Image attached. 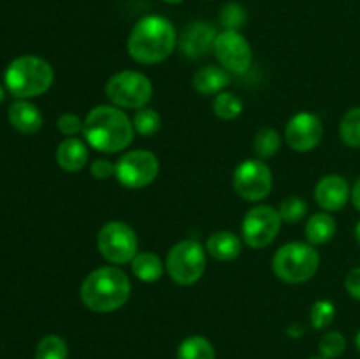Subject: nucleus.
Masks as SVG:
<instances>
[{"instance_id": "obj_23", "label": "nucleus", "mask_w": 360, "mask_h": 359, "mask_svg": "<svg viewBox=\"0 0 360 359\" xmlns=\"http://www.w3.org/2000/svg\"><path fill=\"white\" fill-rule=\"evenodd\" d=\"M281 146V137L271 127H264L259 132L255 134V139H253V150L255 155L260 160H266V158L274 157V155L280 151Z\"/></svg>"}, {"instance_id": "obj_22", "label": "nucleus", "mask_w": 360, "mask_h": 359, "mask_svg": "<svg viewBox=\"0 0 360 359\" xmlns=\"http://www.w3.org/2000/svg\"><path fill=\"white\" fill-rule=\"evenodd\" d=\"M178 359H217V354L213 344L207 338L192 334L179 344Z\"/></svg>"}, {"instance_id": "obj_19", "label": "nucleus", "mask_w": 360, "mask_h": 359, "mask_svg": "<svg viewBox=\"0 0 360 359\" xmlns=\"http://www.w3.org/2000/svg\"><path fill=\"white\" fill-rule=\"evenodd\" d=\"M56 162L67 172H77L86 165L88 148L77 137H67L56 148Z\"/></svg>"}, {"instance_id": "obj_9", "label": "nucleus", "mask_w": 360, "mask_h": 359, "mask_svg": "<svg viewBox=\"0 0 360 359\" xmlns=\"http://www.w3.org/2000/svg\"><path fill=\"white\" fill-rule=\"evenodd\" d=\"M160 162L153 151H127L116 162V180L127 189H144L157 180Z\"/></svg>"}, {"instance_id": "obj_17", "label": "nucleus", "mask_w": 360, "mask_h": 359, "mask_svg": "<svg viewBox=\"0 0 360 359\" xmlns=\"http://www.w3.org/2000/svg\"><path fill=\"white\" fill-rule=\"evenodd\" d=\"M9 122L18 132L21 134H35L41 130L42 122V113L39 111L37 106H34L28 101H16L14 104H11L9 108Z\"/></svg>"}, {"instance_id": "obj_7", "label": "nucleus", "mask_w": 360, "mask_h": 359, "mask_svg": "<svg viewBox=\"0 0 360 359\" xmlns=\"http://www.w3.org/2000/svg\"><path fill=\"white\" fill-rule=\"evenodd\" d=\"M206 246L197 239H183L176 243L167 253L165 267L169 277L178 285H193L206 271Z\"/></svg>"}, {"instance_id": "obj_24", "label": "nucleus", "mask_w": 360, "mask_h": 359, "mask_svg": "<svg viewBox=\"0 0 360 359\" xmlns=\"http://www.w3.org/2000/svg\"><path fill=\"white\" fill-rule=\"evenodd\" d=\"M213 111L224 122H231L236 120L243 113V101L234 95L232 92H220L218 95H214L213 101Z\"/></svg>"}, {"instance_id": "obj_12", "label": "nucleus", "mask_w": 360, "mask_h": 359, "mask_svg": "<svg viewBox=\"0 0 360 359\" xmlns=\"http://www.w3.org/2000/svg\"><path fill=\"white\" fill-rule=\"evenodd\" d=\"M213 53L227 73L245 74L252 65V46L239 30H224L217 35Z\"/></svg>"}, {"instance_id": "obj_4", "label": "nucleus", "mask_w": 360, "mask_h": 359, "mask_svg": "<svg viewBox=\"0 0 360 359\" xmlns=\"http://www.w3.org/2000/svg\"><path fill=\"white\" fill-rule=\"evenodd\" d=\"M6 87L14 97L32 99L46 94L55 81L53 67L41 56L25 55L13 60L4 73Z\"/></svg>"}, {"instance_id": "obj_37", "label": "nucleus", "mask_w": 360, "mask_h": 359, "mask_svg": "<svg viewBox=\"0 0 360 359\" xmlns=\"http://www.w3.org/2000/svg\"><path fill=\"white\" fill-rule=\"evenodd\" d=\"M355 345H357L359 352H360V331L357 333V336H355Z\"/></svg>"}, {"instance_id": "obj_21", "label": "nucleus", "mask_w": 360, "mask_h": 359, "mask_svg": "<svg viewBox=\"0 0 360 359\" xmlns=\"http://www.w3.org/2000/svg\"><path fill=\"white\" fill-rule=\"evenodd\" d=\"M130 266H132L134 277L144 284H155L164 277L165 271V264L162 263L160 257L151 252H139L132 259Z\"/></svg>"}, {"instance_id": "obj_18", "label": "nucleus", "mask_w": 360, "mask_h": 359, "mask_svg": "<svg viewBox=\"0 0 360 359\" xmlns=\"http://www.w3.org/2000/svg\"><path fill=\"white\" fill-rule=\"evenodd\" d=\"M193 88L200 95H218L231 84V73L221 65H204L195 73Z\"/></svg>"}, {"instance_id": "obj_32", "label": "nucleus", "mask_w": 360, "mask_h": 359, "mask_svg": "<svg viewBox=\"0 0 360 359\" xmlns=\"http://www.w3.org/2000/svg\"><path fill=\"white\" fill-rule=\"evenodd\" d=\"M84 120H81L79 116L74 115V113H63L62 116L56 122V127H58L60 132L67 137H74L79 132H83Z\"/></svg>"}, {"instance_id": "obj_8", "label": "nucleus", "mask_w": 360, "mask_h": 359, "mask_svg": "<svg viewBox=\"0 0 360 359\" xmlns=\"http://www.w3.org/2000/svg\"><path fill=\"white\" fill-rule=\"evenodd\" d=\"M97 246L101 256L112 266L132 263L139 253L136 231L122 220H111L102 225L97 236Z\"/></svg>"}, {"instance_id": "obj_13", "label": "nucleus", "mask_w": 360, "mask_h": 359, "mask_svg": "<svg viewBox=\"0 0 360 359\" xmlns=\"http://www.w3.org/2000/svg\"><path fill=\"white\" fill-rule=\"evenodd\" d=\"M323 137V123L316 115L301 111L288 120L285 127V139L288 146L299 153H308L315 150Z\"/></svg>"}, {"instance_id": "obj_20", "label": "nucleus", "mask_w": 360, "mask_h": 359, "mask_svg": "<svg viewBox=\"0 0 360 359\" xmlns=\"http://www.w3.org/2000/svg\"><path fill=\"white\" fill-rule=\"evenodd\" d=\"M336 234V220L329 211H319L308 218L306 224V238L313 246L326 245Z\"/></svg>"}, {"instance_id": "obj_38", "label": "nucleus", "mask_w": 360, "mask_h": 359, "mask_svg": "<svg viewBox=\"0 0 360 359\" xmlns=\"http://www.w3.org/2000/svg\"><path fill=\"white\" fill-rule=\"evenodd\" d=\"M164 2H167V4H181L183 0H164Z\"/></svg>"}, {"instance_id": "obj_26", "label": "nucleus", "mask_w": 360, "mask_h": 359, "mask_svg": "<svg viewBox=\"0 0 360 359\" xmlns=\"http://www.w3.org/2000/svg\"><path fill=\"white\" fill-rule=\"evenodd\" d=\"M35 359H69V347L58 334H48L35 347Z\"/></svg>"}, {"instance_id": "obj_40", "label": "nucleus", "mask_w": 360, "mask_h": 359, "mask_svg": "<svg viewBox=\"0 0 360 359\" xmlns=\"http://www.w3.org/2000/svg\"><path fill=\"white\" fill-rule=\"evenodd\" d=\"M311 359H323V358H322V355H320V358H311Z\"/></svg>"}, {"instance_id": "obj_28", "label": "nucleus", "mask_w": 360, "mask_h": 359, "mask_svg": "<svg viewBox=\"0 0 360 359\" xmlns=\"http://www.w3.org/2000/svg\"><path fill=\"white\" fill-rule=\"evenodd\" d=\"M334 317H336V306L329 299H319L313 303L311 310H309V320L315 329H326L333 324Z\"/></svg>"}, {"instance_id": "obj_33", "label": "nucleus", "mask_w": 360, "mask_h": 359, "mask_svg": "<svg viewBox=\"0 0 360 359\" xmlns=\"http://www.w3.org/2000/svg\"><path fill=\"white\" fill-rule=\"evenodd\" d=\"M90 172L95 180L104 182V180H109L116 175V164H112L108 158H97V160L91 162Z\"/></svg>"}, {"instance_id": "obj_16", "label": "nucleus", "mask_w": 360, "mask_h": 359, "mask_svg": "<svg viewBox=\"0 0 360 359\" xmlns=\"http://www.w3.org/2000/svg\"><path fill=\"white\" fill-rule=\"evenodd\" d=\"M243 241L236 232L217 231L207 238L206 252L220 263H231L241 256Z\"/></svg>"}, {"instance_id": "obj_30", "label": "nucleus", "mask_w": 360, "mask_h": 359, "mask_svg": "<svg viewBox=\"0 0 360 359\" xmlns=\"http://www.w3.org/2000/svg\"><path fill=\"white\" fill-rule=\"evenodd\" d=\"M320 355L323 359H338L343 355L347 351V338L340 333V331H330V333L323 334L322 340L319 344Z\"/></svg>"}, {"instance_id": "obj_34", "label": "nucleus", "mask_w": 360, "mask_h": 359, "mask_svg": "<svg viewBox=\"0 0 360 359\" xmlns=\"http://www.w3.org/2000/svg\"><path fill=\"white\" fill-rule=\"evenodd\" d=\"M345 289L354 299L360 301V266L354 267L345 278Z\"/></svg>"}, {"instance_id": "obj_39", "label": "nucleus", "mask_w": 360, "mask_h": 359, "mask_svg": "<svg viewBox=\"0 0 360 359\" xmlns=\"http://www.w3.org/2000/svg\"><path fill=\"white\" fill-rule=\"evenodd\" d=\"M2 101H4V88L0 87V102H2Z\"/></svg>"}, {"instance_id": "obj_11", "label": "nucleus", "mask_w": 360, "mask_h": 359, "mask_svg": "<svg viewBox=\"0 0 360 359\" xmlns=\"http://www.w3.org/2000/svg\"><path fill=\"white\" fill-rule=\"evenodd\" d=\"M280 211L267 204H259L245 215L241 224V236L252 248H266L276 239L281 229Z\"/></svg>"}, {"instance_id": "obj_14", "label": "nucleus", "mask_w": 360, "mask_h": 359, "mask_svg": "<svg viewBox=\"0 0 360 359\" xmlns=\"http://www.w3.org/2000/svg\"><path fill=\"white\" fill-rule=\"evenodd\" d=\"M217 28L206 21H193L188 23L181 32L179 37V49L183 55L190 60H199L213 51L214 41H217Z\"/></svg>"}, {"instance_id": "obj_6", "label": "nucleus", "mask_w": 360, "mask_h": 359, "mask_svg": "<svg viewBox=\"0 0 360 359\" xmlns=\"http://www.w3.org/2000/svg\"><path fill=\"white\" fill-rule=\"evenodd\" d=\"M105 97L120 109L146 108L153 97V84L139 70H120L105 83Z\"/></svg>"}, {"instance_id": "obj_1", "label": "nucleus", "mask_w": 360, "mask_h": 359, "mask_svg": "<svg viewBox=\"0 0 360 359\" xmlns=\"http://www.w3.org/2000/svg\"><path fill=\"white\" fill-rule=\"evenodd\" d=\"M134 123L112 104L95 106L84 118V141L102 153H118L134 141Z\"/></svg>"}, {"instance_id": "obj_27", "label": "nucleus", "mask_w": 360, "mask_h": 359, "mask_svg": "<svg viewBox=\"0 0 360 359\" xmlns=\"http://www.w3.org/2000/svg\"><path fill=\"white\" fill-rule=\"evenodd\" d=\"M132 123L136 134H139V136L143 137H151L160 130L162 118L153 108H148L146 106V108L137 109L136 115H134L132 118Z\"/></svg>"}, {"instance_id": "obj_3", "label": "nucleus", "mask_w": 360, "mask_h": 359, "mask_svg": "<svg viewBox=\"0 0 360 359\" xmlns=\"http://www.w3.org/2000/svg\"><path fill=\"white\" fill-rule=\"evenodd\" d=\"M132 292L130 278L118 266H102L86 275L79 289L83 305L95 313H111L127 305Z\"/></svg>"}, {"instance_id": "obj_10", "label": "nucleus", "mask_w": 360, "mask_h": 359, "mask_svg": "<svg viewBox=\"0 0 360 359\" xmlns=\"http://www.w3.org/2000/svg\"><path fill=\"white\" fill-rule=\"evenodd\" d=\"M232 185L241 199L257 203L266 199L273 189V172L260 158L243 160L232 175Z\"/></svg>"}, {"instance_id": "obj_2", "label": "nucleus", "mask_w": 360, "mask_h": 359, "mask_svg": "<svg viewBox=\"0 0 360 359\" xmlns=\"http://www.w3.org/2000/svg\"><path fill=\"white\" fill-rule=\"evenodd\" d=\"M178 44L176 28L167 18L150 14L134 25L127 41L132 60L143 65H153L167 60Z\"/></svg>"}, {"instance_id": "obj_29", "label": "nucleus", "mask_w": 360, "mask_h": 359, "mask_svg": "<svg viewBox=\"0 0 360 359\" xmlns=\"http://www.w3.org/2000/svg\"><path fill=\"white\" fill-rule=\"evenodd\" d=\"M246 23V11L241 4L229 2L220 11V25L224 30H241Z\"/></svg>"}, {"instance_id": "obj_15", "label": "nucleus", "mask_w": 360, "mask_h": 359, "mask_svg": "<svg viewBox=\"0 0 360 359\" xmlns=\"http://www.w3.org/2000/svg\"><path fill=\"white\" fill-rule=\"evenodd\" d=\"M352 196L350 185L341 175H327L315 187V201L323 211H340Z\"/></svg>"}, {"instance_id": "obj_35", "label": "nucleus", "mask_w": 360, "mask_h": 359, "mask_svg": "<svg viewBox=\"0 0 360 359\" xmlns=\"http://www.w3.org/2000/svg\"><path fill=\"white\" fill-rule=\"evenodd\" d=\"M350 197H352V203H354V206L360 211V176H359L357 182H355L354 189H352V196Z\"/></svg>"}, {"instance_id": "obj_31", "label": "nucleus", "mask_w": 360, "mask_h": 359, "mask_svg": "<svg viewBox=\"0 0 360 359\" xmlns=\"http://www.w3.org/2000/svg\"><path fill=\"white\" fill-rule=\"evenodd\" d=\"M280 217L281 220L287 222V224H295V222L302 220L306 217V211H308V204L304 203V199H301L299 196H288L281 201L280 204Z\"/></svg>"}, {"instance_id": "obj_36", "label": "nucleus", "mask_w": 360, "mask_h": 359, "mask_svg": "<svg viewBox=\"0 0 360 359\" xmlns=\"http://www.w3.org/2000/svg\"><path fill=\"white\" fill-rule=\"evenodd\" d=\"M355 239H357V243L360 245V220L357 222V225H355Z\"/></svg>"}, {"instance_id": "obj_25", "label": "nucleus", "mask_w": 360, "mask_h": 359, "mask_svg": "<svg viewBox=\"0 0 360 359\" xmlns=\"http://www.w3.org/2000/svg\"><path fill=\"white\" fill-rule=\"evenodd\" d=\"M340 137L347 146L360 148V106L345 113L340 122Z\"/></svg>"}, {"instance_id": "obj_5", "label": "nucleus", "mask_w": 360, "mask_h": 359, "mask_svg": "<svg viewBox=\"0 0 360 359\" xmlns=\"http://www.w3.org/2000/svg\"><path fill=\"white\" fill-rule=\"evenodd\" d=\"M320 266V256L311 243L290 241L280 246L273 257V271L281 282L290 285L311 280Z\"/></svg>"}]
</instances>
